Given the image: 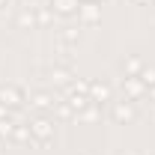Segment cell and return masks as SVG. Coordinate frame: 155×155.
Wrapping results in <instances>:
<instances>
[{
    "instance_id": "obj_15",
    "label": "cell",
    "mask_w": 155,
    "mask_h": 155,
    "mask_svg": "<svg viewBox=\"0 0 155 155\" xmlns=\"http://www.w3.org/2000/svg\"><path fill=\"white\" fill-rule=\"evenodd\" d=\"M57 114H60V116H72V104H69V101H63V104L57 107Z\"/></svg>"
},
{
    "instance_id": "obj_13",
    "label": "cell",
    "mask_w": 155,
    "mask_h": 155,
    "mask_svg": "<svg viewBox=\"0 0 155 155\" xmlns=\"http://www.w3.org/2000/svg\"><path fill=\"white\" fill-rule=\"evenodd\" d=\"M137 78H140L146 87H155V69H143V72H140Z\"/></svg>"
},
{
    "instance_id": "obj_18",
    "label": "cell",
    "mask_w": 155,
    "mask_h": 155,
    "mask_svg": "<svg viewBox=\"0 0 155 155\" xmlns=\"http://www.w3.org/2000/svg\"><path fill=\"white\" fill-rule=\"evenodd\" d=\"M131 3H149V0H131Z\"/></svg>"
},
{
    "instance_id": "obj_20",
    "label": "cell",
    "mask_w": 155,
    "mask_h": 155,
    "mask_svg": "<svg viewBox=\"0 0 155 155\" xmlns=\"http://www.w3.org/2000/svg\"><path fill=\"white\" fill-rule=\"evenodd\" d=\"M93 3H96V0H93Z\"/></svg>"
},
{
    "instance_id": "obj_4",
    "label": "cell",
    "mask_w": 155,
    "mask_h": 155,
    "mask_svg": "<svg viewBox=\"0 0 155 155\" xmlns=\"http://www.w3.org/2000/svg\"><path fill=\"white\" fill-rule=\"evenodd\" d=\"M90 98H93L96 104L110 101V87H107V84H101V81H93V84H90Z\"/></svg>"
},
{
    "instance_id": "obj_17",
    "label": "cell",
    "mask_w": 155,
    "mask_h": 155,
    "mask_svg": "<svg viewBox=\"0 0 155 155\" xmlns=\"http://www.w3.org/2000/svg\"><path fill=\"white\" fill-rule=\"evenodd\" d=\"M149 98H155V87H152V90H149Z\"/></svg>"
},
{
    "instance_id": "obj_12",
    "label": "cell",
    "mask_w": 155,
    "mask_h": 155,
    "mask_svg": "<svg viewBox=\"0 0 155 155\" xmlns=\"http://www.w3.org/2000/svg\"><path fill=\"white\" fill-rule=\"evenodd\" d=\"M12 137L24 143V140H30V128H27V125H18V128H12Z\"/></svg>"
},
{
    "instance_id": "obj_16",
    "label": "cell",
    "mask_w": 155,
    "mask_h": 155,
    "mask_svg": "<svg viewBox=\"0 0 155 155\" xmlns=\"http://www.w3.org/2000/svg\"><path fill=\"white\" fill-rule=\"evenodd\" d=\"M3 116H6V104L0 101V119H3Z\"/></svg>"
},
{
    "instance_id": "obj_5",
    "label": "cell",
    "mask_w": 155,
    "mask_h": 155,
    "mask_svg": "<svg viewBox=\"0 0 155 155\" xmlns=\"http://www.w3.org/2000/svg\"><path fill=\"white\" fill-rule=\"evenodd\" d=\"M78 12H81V18L87 21V24H96L98 21V6L93 3V0H84V3L78 6Z\"/></svg>"
},
{
    "instance_id": "obj_3",
    "label": "cell",
    "mask_w": 155,
    "mask_h": 155,
    "mask_svg": "<svg viewBox=\"0 0 155 155\" xmlns=\"http://www.w3.org/2000/svg\"><path fill=\"white\" fill-rule=\"evenodd\" d=\"M0 101L9 104V107H21L24 104V93H21L18 87H3L0 90Z\"/></svg>"
},
{
    "instance_id": "obj_14",
    "label": "cell",
    "mask_w": 155,
    "mask_h": 155,
    "mask_svg": "<svg viewBox=\"0 0 155 155\" xmlns=\"http://www.w3.org/2000/svg\"><path fill=\"white\" fill-rule=\"evenodd\" d=\"M18 24H21V27H33V24H36V18H33L30 12H24V15L18 18Z\"/></svg>"
},
{
    "instance_id": "obj_8",
    "label": "cell",
    "mask_w": 155,
    "mask_h": 155,
    "mask_svg": "<svg viewBox=\"0 0 155 155\" xmlns=\"http://www.w3.org/2000/svg\"><path fill=\"white\" fill-rule=\"evenodd\" d=\"M33 107L36 110H48V107H54V98L48 96V93H36L33 96Z\"/></svg>"
},
{
    "instance_id": "obj_2",
    "label": "cell",
    "mask_w": 155,
    "mask_h": 155,
    "mask_svg": "<svg viewBox=\"0 0 155 155\" xmlns=\"http://www.w3.org/2000/svg\"><path fill=\"white\" fill-rule=\"evenodd\" d=\"M114 119H116V122H131V119H134V104H131L128 98L116 101V104H114Z\"/></svg>"
},
{
    "instance_id": "obj_10",
    "label": "cell",
    "mask_w": 155,
    "mask_h": 155,
    "mask_svg": "<svg viewBox=\"0 0 155 155\" xmlns=\"http://www.w3.org/2000/svg\"><path fill=\"white\" fill-rule=\"evenodd\" d=\"M137 72H143V60H140V57H131L128 63H125V78H134Z\"/></svg>"
},
{
    "instance_id": "obj_6",
    "label": "cell",
    "mask_w": 155,
    "mask_h": 155,
    "mask_svg": "<svg viewBox=\"0 0 155 155\" xmlns=\"http://www.w3.org/2000/svg\"><path fill=\"white\" fill-rule=\"evenodd\" d=\"M72 96H69V104H72V110H87V104L93 101L90 93H75V90H69Z\"/></svg>"
},
{
    "instance_id": "obj_11",
    "label": "cell",
    "mask_w": 155,
    "mask_h": 155,
    "mask_svg": "<svg viewBox=\"0 0 155 155\" xmlns=\"http://www.w3.org/2000/svg\"><path fill=\"white\" fill-rule=\"evenodd\" d=\"M69 72H66V69H54V72H51V81H54V84H69Z\"/></svg>"
},
{
    "instance_id": "obj_1",
    "label": "cell",
    "mask_w": 155,
    "mask_h": 155,
    "mask_svg": "<svg viewBox=\"0 0 155 155\" xmlns=\"http://www.w3.org/2000/svg\"><path fill=\"white\" fill-rule=\"evenodd\" d=\"M30 134L36 137V140H42V143L51 140V137H54V122H51L48 116H39V119L30 122Z\"/></svg>"
},
{
    "instance_id": "obj_19",
    "label": "cell",
    "mask_w": 155,
    "mask_h": 155,
    "mask_svg": "<svg viewBox=\"0 0 155 155\" xmlns=\"http://www.w3.org/2000/svg\"><path fill=\"white\" fill-rule=\"evenodd\" d=\"M3 3H6V0H0V6H3Z\"/></svg>"
},
{
    "instance_id": "obj_7",
    "label": "cell",
    "mask_w": 155,
    "mask_h": 155,
    "mask_svg": "<svg viewBox=\"0 0 155 155\" xmlns=\"http://www.w3.org/2000/svg\"><path fill=\"white\" fill-rule=\"evenodd\" d=\"M122 87H125V93H128V98H137L140 96V93H143V87H146V84H143V81H140V78H125V84H122Z\"/></svg>"
},
{
    "instance_id": "obj_9",
    "label": "cell",
    "mask_w": 155,
    "mask_h": 155,
    "mask_svg": "<svg viewBox=\"0 0 155 155\" xmlns=\"http://www.w3.org/2000/svg\"><path fill=\"white\" fill-rule=\"evenodd\" d=\"M51 3H54V9H57L60 15H69V12L78 9V0H51Z\"/></svg>"
}]
</instances>
